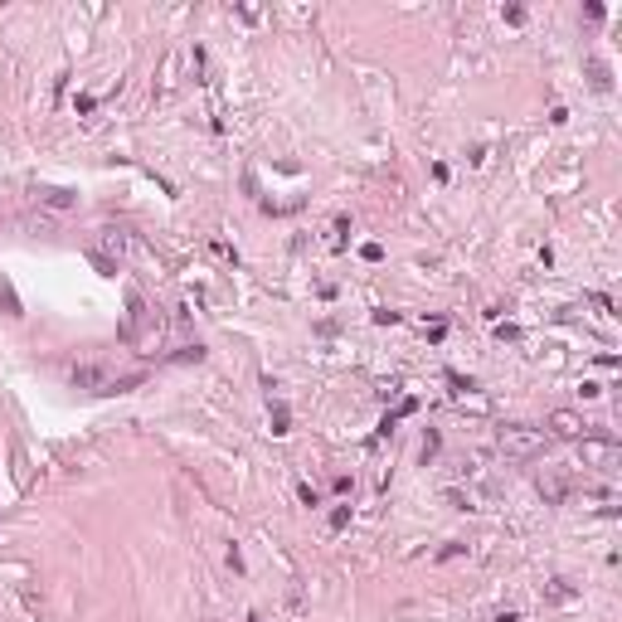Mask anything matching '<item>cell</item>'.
I'll list each match as a JSON object with an SVG mask.
<instances>
[{"instance_id": "3", "label": "cell", "mask_w": 622, "mask_h": 622, "mask_svg": "<svg viewBox=\"0 0 622 622\" xmlns=\"http://www.w3.org/2000/svg\"><path fill=\"white\" fill-rule=\"evenodd\" d=\"M549 423H554V433H564V437H579V433H584V423H579V414H554Z\"/></svg>"}, {"instance_id": "4", "label": "cell", "mask_w": 622, "mask_h": 622, "mask_svg": "<svg viewBox=\"0 0 622 622\" xmlns=\"http://www.w3.org/2000/svg\"><path fill=\"white\" fill-rule=\"evenodd\" d=\"M273 433H287V404H273Z\"/></svg>"}, {"instance_id": "2", "label": "cell", "mask_w": 622, "mask_h": 622, "mask_svg": "<svg viewBox=\"0 0 622 622\" xmlns=\"http://www.w3.org/2000/svg\"><path fill=\"white\" fill-rule=\"evenodd\" d=\"M584 467H618L622 462V447L618 442H603V437H584Z\"/></svg>"}, {"instance_id": "1", "label": "cell", "mask_w": 622, "mask_h": 622, "mask_svg": "<svg viewBox=\"0 0 622 622\" xmlns=\"http://www.w3.org/2000/svg\"><path fill=\"white\" fill-rule=\"evenodd\" d=\"M501 452L506 457H535V452H544V433L540 428H525V423H511V428H501Z\"/></svg>"}]
</instances>
